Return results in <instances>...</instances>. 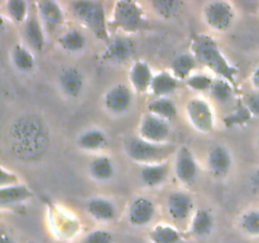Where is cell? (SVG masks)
Instances as JSON below:
<instances>
[{
  "instance_id": "11",
  "label": "cell",
  "mask_w": 259,
  "mask_h": 243,
  "mask_svg": "<svg viewBox=\"0 0 259 243\" xmlns=\"http://www.w3.org/2000/svg\"><path fill=\"white\" fill-rule=\"evenodd\" d=\"M167 213L176 222H184L194 214V197L185 190H174L167 196Z\"/></svg>"
},
{
  "instance_id": "28",
  "label": "cell",
  "mask_w": 259,
  "mask_h": 243,
  "mask_svg": "<svg viewBox=\"0 0 259 243\" xmlns=\"http://www.w3.org/2000/svg\"><path fill=\"white\" fill-rule=\"evenodd\" d=\"M147 111L171 123V122L176 118L177 114H179V108H177L174 99L154 98L153 100L149 101L148 105H147Z\"/></svg>"
},
{
  "instance_id": "29",
  "label": "cell",
  "mask_w": 259,
  "mask_h": 243,
  "mask_svg": "<svg viewBox=\"0 0 259 243\" xmlns=\"http://www.w3.org/2000/svg\"><path fill=\"white\" fill-rule=\"evenodd\" d=\"M149 242L151 243H182L181 232L176 227L166 223H159L156 224L151 229L148 234Z\"/></svg>"
},
{
  "instance_id": "26",
  "label": "cell",
  "mask_w": 259,
  "mask_h": 243,
  "mask_svg": "<svg viewBox=\"0 0 259 243\" xmlns=\"http://www.w3.org/2000/svg\"><path fill=\"white\" fill-rule=\"evenodd\" d=\"M10 61L19 72H32L35 68V58L32 51L22 43L13 46L10 51Z\"/></svg>"
},
{
  "instance_id": "17",
  "label": "cell",
  "mask_w": 259,
  "mask_h": 243,
  "mask_svg": "<svg viewBox=\"0 0 259 243\" xmlns=\"http://www.w3.org/2000/svg\"><path fill=\"white\" fill-rule=\"evenodd\" d=\"M133 43L123 35H115V37H111V39L105 45L104 58L109 62L124 63L128 62L133 57Z\"/></svg>"
},
{
  "instance_id": "3",
  "label": "cell",
  "mask_w": 259,
  "mask_h": 243,
  "mask_svg": "<svg viewBox=\"0 0 259 243\" xmlns=\"http://www.w3.org/2000/svg\"><path fill=\"white\" fill-rule=\"evenodd\" d=\"M124 151L131 161L136 162L139 166H144V165L162 164L168 161L172 153L174 152L176 153L177 149L171 143H152L139 136H134L125 139Z\"/></svg>"
},
{
  "instance_id": "20",
  "label": "cell",
  "mask_w": 259,
  "mask_h": 243,
  "mask_svg": "<svg viewBox=\"0 0 259 243\" xmlns=\"http://www.w3.org/2000/svg\"><path fill=\"white\" fill-rule=\"evenodd\" d=\"M109 143L108 136L100 128H88L77 137L76 144L77 148L83 152H99L103 151Z\"/></svg>"
},
{
  "instance_id": "32",
  "label": "cell",
  "mask_w": 259,
  "mask_h": 243,
  "mask_svg": "<svg viewBox=\"0 0 259 243\" xmlns=\"http://www.w3.org/2000/svg\"><path fill=\"white\" fill-rule=\"evenodd\" d=\"M235 88L237 86H234L232 83L225 80V78L215 77L214 84H212L211 89H210V96L217 103L227 104L234 98Z\"/></svg>"
},
{
  "instance_id": "23",
  "label": "cell",
  "mask_w": 259,
  "mask_h": 243,
  "mask_svg": "<svg viewBox=\"0 0 259 243\" xmlns=\"http://www.w3.org/2000/svg\"><path fill=\"white\" fill-rule=\"evenodd\" d=\"M179 81V78L171 71L164 70L158 73H154L149 94L153 95L154 98H169V95L176 91Z\"/></svg>"
},
{
  "instance_id": "21",
  "label": "cell",
  "mask_w": 259,
  "mask_h": 243,
  "mask_svg": "<svg viewBox=\"0 0 259 243\" xmlns=\"http://www.w3.org/2000/svg\"><path fill=\"white\" fill-rule=\"evenodd\" d=\"M169 169H171L169 161L139 166V179L144 186L157 187L164 184L169 175Z\"/></svg>"
},
{
  "instance_id": "5",
  "label": "cell",
  "mask_w": 259,
  "mask_h": 243,
  "mask_svg": "<svg viewBox=\"0 0 259 243\" xmlns=\"http://www.w3.org/2000/svg\"><path fill=\"white\" fill-rule=\"evenodd\" d=\"M235 17V7L225 0L209 2L202 8V19L205 24L218 33L228 32L234 24Z\"/></svg>"
},
{
  "instance_id": "13",
  "label": "cell",
  "mask_w": 259,
  "mask_h": 243,
  "mask_svg": "<svg viewBox=\"0 0 259 243\" xmlns=\"http://www.w3.org/2000/svg\"><path fill=\"white\" fill-rule=\"evenodd\" d=\"M207 169L210 174L217 179H224L229 175L233 167V156L229 148L223 144H217L211 147L207 153Z\"/></svg>"
},
{
  "instance_id": "30",
  "label": "cell",
  "mask_w": 259,
  "mask_h": 243,
  "mask_svg": "<svg viewBox=\"0 0 259 243\" xmlns=\"http://www.w3.org/2000/svg\"><path fill=\"white\" fill-rule=\"evenodd\" d=\"M4 8L10 22L17 25H24L32 10V5L24 0H8Z\"/></svg>"
},
{
  "instance_id": "38",
  "label": "cell",
  "mask_w": 259,
  "mask_h": 243,
  "mask_svg": "<svg viewBox=\"0 0 259 243\" xmlns=\"http://www.w3.org/2000/svg\"><path fill=\"white\" fill-rule=\"evenodd\" d=\"M17 184H20L18 175L10 170H7L4 166L0 167V187L13 186V185Z\"/></svg>"
},
{
  "instance_id": "6",
  "label": "cell",
  "mask_w": 259,
  "mask_h": 243,
  "mask_svg": "<svg viewBox=\"0 0 259 243\" xmlns=\"http://www.w3.org/2000/svg\"><path fill=\"white\" fill-rule=\"evenodd\" d=\"M185 111L189 123L199 133L209 134L215 129V113L211 104L201 96L187 100Z\"/></svg>"
},
{
  "instance_id": "34",
  "label": "cell",
  "mask_w": 259,
  "mask_h": 243,
  "mask_svg": "<svg viewBox=\"0 0 259 243\" xmlns=\"http://www.w3.org/2000/svg\"><path fill=\"white\" fill-rule=\"evenodd\" d=\"M239 227L247 234L259 237V209L245 210L240 215Z\"/></svg>"
},
{
  "instance_id": "41",
  "label": "cell",
  "mask_w": 259,
  "mask_h": 243,
  "mask_svg": "<svg viewBox=\"0 0 259 243\" xmlns=\"http://www.w3.org/2000/svg\"><path fill=\"white\" fill-rule=\"evenodd\" d=\"M0 243H15L10 235H8L7 233H3L2 237H0Z\"/></svg>"
},
{
  "instance_id": "12",
  "label": "cell",
  "mask_w": 259,
  "mask_h": 243,
  "mask_svg": "<svg viewBox=\"0 0 259 243\" xmlns=\"http://www.w3.org/2000/svg\"><path fill=\"white\" fill-rule=\"evenodd\" d=\"M34 7L46 30L55 32L62 27L66 17L65 10L60 3L55 0H40L34 3Z\"/></svg>"
},
{
  "instance_id": "36",
  "label": "cell",
  "mask_w": 259,
  "mask_h": 243,
  "mask_svg": "<svg viewBox=\"0 0 259 243\" xmlns=\"http://www.w3.org/2000/svg\"><path fill=\"white\" fill-rule=\"evenodd\" d=\"M81 243H114V235L108 229L98 228L89 232Z\"/></svg>"
},
{
  "instance_id": "14",
  "label": "cell",
  "mask_w": 259,
  "mask_h": 243,
  "mask_svg": "<svg viewBox=\"0 0 259 243\" xmlns=\"http://www.w3.org/2000/svg\"><path fill=\"white\" fill-rule=\"evenodd\" d=\"M154 72L147 61L137 60L132 63L128 72V80L131 88L137 94L149 93L152 81H153Z\"/></svg>"
},
{
  "instance_id": "22",
  "label": "cell",
  "mask_w": 259,
  "mask_h": 243,
  "mask_svg": "<svg viewBox=\"0 0 259 243\" xmlns=\"http://www.w3.org/2000/svg\"><path fill=\"white\" fill-rule=\"evenodd\" d=\"M89 175L91 179L98 182L110 181L115 176V165L109 156L99 154L90 159L88 166Z\"/></svg>"
},
{
  "instance_id": "1",
  "label": "cell",
  "mask_w": 259,
  "mask_h": 243,
  "mask_svg": "<svg viewBox=\"0 0 259 243\" xmlns=\"http://www.w3.org/2000/svg\"><path fill=\"white\" fill-rule=\"evenodd\" d=\"M197 62L211 71L217 77L225 78L237 86L238 68L229 62L217 40L210 34L200 33L191 39V51Z\"/></svg>"
},
{
  "instance_id": "8",
  "label": "cell",
  "mask_w": 259,
  "mask_h": 243,
  "mask_svg": "<svg viewBox=\"0 0 259 243\" xmlns=\"http://www.w3.org/2000/svg\"><path fill=\"white\" fill-rule=\"evenodd\" d=\"M174 171L177 180L184 185H192L199 176V166L195 154L187 146L180 147L175 153Z\"/></svg>"
},
{
  "instance_id": "15",
  "label": "cell",
  "mask_w": 259,
  "mask_h": 243,
  "mask_svg": "<svg viewBox=\"0 0 259 243\" xmlns=\"http://www.w3.org/2000/svg\"><path fill=\"white\" fill-rule=\"evenodd\" d=\"M23 34H24V39L27 40L28 46L32 50L42 52L46 47V32L45 27H43L40 18L38 15L37 9H35L34 4L32 5V10L28 17L27 22L23 25Z\"/></svg>"
},
{
  "instance_id": "42",
  "label": "cell",
  "mask_w": 259,
  "mask_h": 243,
  "mask_svg": "<svg viewBox=\"0 0 259 243\" xmlns=\"http://www.w3.org/2000/svg\"><path fill=\"white\" fill-rule=\"evenodd\" d=\"M258 141H259V131H258Z\"/></svg>"
},
{
  "instance_id": "39",
  "label": "cell",
  "mask_w": 259,
  "mask_h": 243,
  "mask_svg": "<svg viewBox=\"0 0 259 243\" xmlns=\"http://www.w3.org/2000/svg\"><path fill=\"white\" fill-rule=\"evenodd\" d=\"M249 185H250V190H252L254 194H259V167L255 169L254 171L252 172L249 177Z\"/></svg>"
},
{
  "instance_id": "18",
  "label": "cell",
  "mask_w": 259,
  "mask_h": 243,
  "mask_svg": "<svg viewBox=\"0 0 259 243\" xmlns=\"http://www.w3.org/2000/svg\"><path fill=\"white\" fill-rule=\"evenodd\" d=\"M85 209L88 214L98 222H113L118 215L115 204L104 196L90 197L85 202Z\"/></svg>"
},
{
  "instance_id": "16",
  "label": "cell",
  "mask_w": 259,
  "mask_h": 243,
  "mask_svg": "<svg viewBox=\"0 0 259 243\" xmlns=\"http://www.w3.org/2000/svg\"><path fill=\"white\" fill-rule=\"evenodd\" d=\"M58 86L63 95L76 99L82 94L85 89V76L77 67H65L58 75Z\"/></svg>"
},
{
  "instance_id": "35",
  "label": "cell",
  "mask_w": 259,
  "mask_h": 243,
  "mask_svg": "<svg viewBox=\"0 0 259 243\" xmlns=\"http://www.w3.org/2000/svg\"><path fill=\"white\" fill-rule=\"evenodd\" d=\"M215 77L207 75V73H192L185 84L187 88L196 93H210L212 84H214Z\"/></svg>"
},
{
  "instance_id": "4",
  "label": "cell",
  "mask_w": 259,
  "mask_h": 243,
  "mask_svg": "<svg viewBox=\"0 0 259 243\" xmlns=\"http://www.w3.org/2000/svg\"><path fill=\"white\" fill-rule=\"evenodd\" d=\"M109 24L125 34L138 33L147 27L146 10L137 2L119 0L114 3Z\"/></svg>"
},
{
  "instance_id": "33",
  "label": "cell",
  "mask_w": 259,
  "mask_h": 243,
  "mask_svg": "<svg viewBox=\"0 0 259 243\" xmlns=\"http://www.w3.org/2000/svg\"><path fill=\"white\" fill-rule=\"evenodd\" d=\"M151 5L154 12L164 19L175 18L184 8V3L179 0H153Z\"/></svg>"
},
{
  "instance_id": "2",
  "label": "cell",
  "mask_w": 259,
  "mask_h": 243,
  "mask_svg": "<svg viewBox=\"0 0 259 243\" xmlns=\"http://www.w3.org/2000/svg\"><path fill=\"white\" fill-rule=\"evenodd\" d=\"M73 17L90 30L96 39L106 45L111 39L110 24L105 7L101 2H72L70 4Z\"/></svg>"
},
{
  "instance_id": "27",
  "label": "cell",
  "mask_w": 259,
  "mask_h": 243,
  "mask_svg": "<svg viewBox=\"0 0 259 243\" xmlns=\"http://www.w3.org/2000/svg\"><path fill=\"white\" fill-rule=\"evenodd\" d=\"M57 43L65 52L78 53L85 50L88 40L83 32H81L77 28H70L58 37Z\"/></svg>"
},
{
  "instance_id": "19",
  "label": "cell",
  "mask_w": 259,
  "mask_h": 243,
  "mask_svg": "<svg viewBox=\"0 0 259 243\" xmlns=\"http://www.w3.org/2000/svg\"><path fill=\"white\" fill-rule=\"evenodd\" d=\"M33 196H34L33 190L23 182L13 185V186L0 187V207L2 209L18 207V205L29 201L30 199H33Z\"/></svg>"
},
{
  "instance_id": "9",
  "label": "cell",
  "mask_w": 259,
  "mask_h": 243,
  "mask_svg": "<svg viewBox=\"0 0 259 243\" xmlns=\"http://www.w3.org/2000/svg\"><path fill=\"white\" fill-rule=\"evenodd\" d=\"M133 103V90L124 84H116L104 94L103 104L108 113L121 115L126 113Z\"/></svg>"
},
{
  "instance_id": "40",
  "label": "cell",
  "mask_w": 259,
  "mask_h": 243,
  "mask_svg": "<svg viewBox=\"0 0 259 243\" xmlns=\"http://www.w3.org/2000/svg\"><path fill=\"white\" fill-rule=\"evenodd\" d=\"M250 84L253 86V90L259 91V65L250 73Z\"/></svg>"
},
{
  "instance_id": "31",
  "label": "cell",
  "mask_w": 259,
  "mask_h": 243,
  "mask_svg": "<svg viewBox=\"0 0 259 243\" xmlns=\"http://www.w3.org/2000/svg\"><path fill=\"white\" fill-rule=\"evenodd\" d=\"M253 118H254V116L252 115L249 109L247 108V105H245L242 100L234 106V109H233L232 111H229V113L223 118V123H224L225 128L232 129L237 128V127L247 126Z\"/></svg>"
},
{
  "instance_id": "10",
  "label": "cell",
  "mask_w": 259,
  "mask_h": 243,
  "mask_svg": "<svg viewBox=\"0 0 259 243\" xmlns=\"http://www.w3.org/2000/svg\"><path fill=\"white\" fill-rule=\"evenodd\" d=\"M156 217V205L153 200L146 196H137L129 204L126 218L129 224L133 227H146Z\"/></svg>"
},
{
  "instance_id": "24",
  "label": "cell",
  "mask_w": 259,
  "mask_h": 243,
  "mask_svg": "<svg viewBox=\"0 0 259 243\" xmlns=\"http://www.w3.org/2000/svg\"><path fill=\"white\" fill-rule=\"evenodd\" d=\"M215 227L214 214L209 209H196L191 217L190 230L196 237H207Z\"/></svg>"
},
{
  "instance_id": "7",
  "label": "cell",
  "mask_w": 259,
  "mask_h": 243,
  "mask_svg": "<svg viewBox=\"0 0 259 243\" xmlns=\"http://www.w3.org/2000/svg\"><path fill=\"white\" fill-rule=\"evenodd\" d=\"M138 136L152 143L167 144L172 136L171 123L147 111L139 122Z\"/></svg>"
},
{
  "instance_id": "37",
  "label": "cell",
  "mask_w": 259,
  "mask_h": 243,
  "mask_svg": "<svg viewBox=\"0 0 259 243\" xmlns=\"http://www.w3.org/2000/svg\"><path fill=\"white\" fill-rule=\"evenodd\" d=\"M243 103L247 105L254 118H259V91H250L243 99Z\"/></svg>"
},
{
  "instance_id": "25",
  "label": "cell",
  "mask_w": 259,
  "mask_h": 243,
  "mask_svg": "<svg viewBox=\"0 0 259 243\" xmlns=\"http://www.w3.org/2000/svg\"><path fill=\"white\" fill-rule=\"evenodd\" d=\"M199 62L191 52H182L175 56L171 61V72L179 80L186 81L192 73H195Z\"/></svg>"
}]
</instances>
